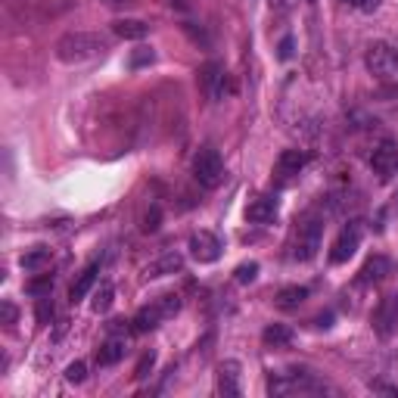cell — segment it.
I'll return each mask as SVG.
<instances>
[{"label": "cell", "mask_w": 398, "mask_h": 398, "mask_svg": "<svg viewBox=\"0 0 398 398\" xmlns=\"http://www.w3.org/2000/svg\"><path fill=\"white\" fill-rule=\"evenodd\" d=\"M50 290H53V277L50 274H44V277H37V280H31L28 283V293L37 295V299H41V295H50Z\"/></svg>", "instance_id": "24"}, {"label": "cell", "mask_w": 398, "mask_h": 398, "mask_svg": "<svg viewBox=\"0 0 398 398\" xmlns=\"http://www.w3.org/2000/svg\"><path fill=\"white\" fill-rule=\"evenodd\" d=\"M364 66L380 81H398V47L386 44V41L370 44L368 53H364Z\"/></svg>", "instance_id": "2"}, {"label": "cell", "mask_w": 398, "mask_h": 398, "mask_svg": "<svg viewBox=\"0 0 398 398\" xmlns=\"http://www.w3.org/2000/svg\"><path fill=\"white\" fill-rule=\"evenodd\" d=\"M97 271H100V264H88V268L78 274V280L72 283V293H69V295H72V302H81L84 295L90 293V286L97 283Z\"/></svg>", "instance_id": "18"}, {"label": "cell", "mask_w": 398, "mask_h": 398, "mask_svg": "<svg viewBox=\"0 0 398 398\" xmlns=\"http://www.w3.org/2000/svg\"><path fill=\"white\" fill-rule=\"evenodd\" d=\"M268 4H271V6H277V10H283V6H286V0H268Z\"/></svg>", "instance_id": "35"}, {"label": "cell", "mask_w": 398, "mask_h": 398, "mask_svg": "<svg viewBox=\"0 0 398 398\" xmlns=\"http://www.w3.org/2000/svg\"><path fill=\"white\" fill-rule=\"evenodd\" d=\"M190 255L197 259L199 264H212L221 259V240L209 230H199L190 237Z\"/></svg>", "instance_id": "11"}, {"label": "cell", "mask_w": 398, "mask_h": 398, "mask_svg": "<svg viewBox=\"0 0 398 398\" xmlns=\"http://www.w3.org/2000/svg\"><path fill=\"white\" fill-rule=\"evenodd\" d=\"M112 302H115V286L112 283H103L97 293H93V311H97V315H106V311L112 308Z\"/></svg>", "instance_id": "22"}, {"label": "cell", "mask_w": 398, "mask_h": 398, "mask_svg": "<svg viewBox=\"0 0 398 398\" xmlns=\"http://www.w3.org/2000/svg\"><path fill=\"white\" fill-rule=\"evenodd\" d=\"M361 233H364V224L361 221H352L349 228H342V233L333 240V246H330V262L333 264H342V262L352 259L358 243H361Z\"/></svg>", "instance_id": "6"}, {"label": "cell", "mask_w": 398, "mask_h": 398, "mask_svg": "<svg viewBox=\"0 0 398 398\" xmlns=\"http://www.w3.org/2000/svg\"><path fill=\"white\" fill-rule=\"evenodd\" d=\"M109 50L106 37L93 35V31H69V35H62L57 44H53V53H57L59 62H66V66H81V62H90L97 57H103Z\"/></svg>", "instance_id": "1"}, {"label": "cell", "mask_w": 398, "mask_h": 398, "mask_svg": "<svg viewBox=\"0 0 398 398\" xmlns=\"http://www.w3.org/2000/svg\"><path fill=\"white\" fill-rule=\"evenodd\" d=\"M293 57V37H283V44H280V59H290Z\"/></svg>", "instance_id": "32"}, {"label": "cell", "mask_w": 398, "mask_h": 398, "mask_svg": "<svg viewBox=\"0 0 398 398\" xmlns=\"http://www.w3.org/2000/svg\"><path fill=\"white\" fill-rule=\"evenodd\" d=\"M321 240H324V221L317 218H305L295 230V240H293V259L295 262H311L321 249Z\"/></svg>", "instance_id": "4"}, {"label": "cell", "mask_w": 398, "mask_h": 398, "mask_svg": "<svg viewBox=\"0 0 398 398\" xmlns=\"http://www.w3.org/2000/svg\"><path fill=\"white\" fill-rule=\"evenodd\" d=\"M16 317H19V311H16L13 302H0V321H4L6 327H13Z\"/></svg>", "instance_id": "30"}, {"label": "cell", "mask_w": 398, "mask_h": 398, "mask_svg": "<svg viewBox=\"0 0 398 398\" xmlns=\"http://www.w3.org/2000/svg\"><path fill=\"white\" fill-rule=\"evenodd\" d=\"M199 88L206 93V100H212V103H218V100L224 97V90H228V75H224L221 62L212 59L199 69Z\"/></svg>", "instance_id": "8"}, {"label": "cell", "mask_w": 398, "mask_h": 398, "mask_svg": "<svg viewBox=\"0 0 398 398\" xmlns=\"http://www.w3.org/2000/svg\"><path fill=\"white\" fill-rule=\"evenodd\" d=\"M262 339L268 342V346H274V349H280V346H290V342H293V330H290L286 324H271V327H264Z\"/></svg>", "instance_id": "20"}, {"label": "cell", "mask_w": 398, "mask_h": 398, "mask_svg": "<svg viewBox=\"0 0 398 398\" xmlns=\"http://www.w3.org/2000/svg\"><path fill=\"white\" fill-rule=\"evenodd\" d=\"M193 177H197L202 187H209V190H215V187L224 181V162H221L215 146H202V150L193 156Z\"/></svg>", "instance_id": "5"}, {"label": "cell", "mask_w": 398, "mask_h": 398, "mask_svg": "<svg viewBox=\"0 0 398 398\" xmlns=\"http://www.w3.org/2000/svg\"><path fill=\"white\" fill-rule=\"evenodd\" d=\"M377 6H380V0H364V4H361V10H364V13H373V10H377Z\"/></svg>", "instance_id": "34"}, {"label": "cell", "mask_w": 398, "mask_h": 398, "mask_svg": "<svg viewBox=\"0 0 398 398\" xmlns=\"http://www.w3.org/2000/svg\"><path fill=\"white\" fill-rule=\"evenodd\" d=\"M156 59V53L150 50V47H137L134 53H131V66L140 69V66H150V62Z\"/></svg>", "instance_id": "27"}, {"label": "cell", "mask_w": 398, "mask_h": 398, "mask_svg": "<svg viewBox=\"0 0 398 398\" xmlns=\"http://www.w3.org/2000/svg\"><path fill=\"white\" fill-rule=\"evenodd\" d=\"M47 262H50V249H31V252L22 255V268L25 271H41Z\"/></svg>", "instance_id": "23"}, {"label": "cell", "mask_w": 398, "mask_h": 398, "mask_svg": "<svg viewBox=\"0 0 398 398\" xmlns=\"http://www.w3.org/2000/svg\"><path fill=\"white\" fill-rule=\"evenodd\" d=\"M370 324H373V330H377V336H383V339L392 336V333L398 330V295H386V299H380Z\"/></svg>", "instance_id": "10"}, {"label": "cell", "mask_w": 398, "mask_h": 398, "mask_svg": "<svg viewBox=\"0 0 398 398\" xmlns=\"http://www.w3.org/2000/svg\"><path fill=\"white\" fill-rule=\"evenodd\" d=\"M389 212H395V215H398V193L392 197V206H389Z\"/></svg>", "instance_id": "36"}, {"label": "cell", "mask_w": 398, "mask_h": 398, "mask_svg": "<svg viewBox=\"0 0 398 398\" xmlns=\"http://www.w3.org/2000/svg\"><path fill=\"white\" fill-rule=\"evenodd\" d=\"M305 299H308L305 286H283V290L277 293V305L280 308H299Z\"/></svg>", "instance_id": "21"}, {"label": "cell", "mask_w": 398, "mask_h": 398, "mask_svg": "<svg viewBox=\"0 0 398 398\" xmlns=\"http://www.w3.org/2000/svg\"><path fill=\"white\" fill-rule=\"evenodd\" d=\"M84 377H88V364L84 361H75L66 368V380L69 383H84Z\"/></svg>", "instance_id": "26"}, {"label": "cell", "mask_w": 398, "mask_h": 398, "mask_svg": "<svg viewBox=\"0 0 398 398\" xmlns=\"http://www.w3.org/2000/svg\"><path fill=\"white\" fill-rule=\"evenodd\" d=\"M177 311H181V295H159V299L153 302V305H146V308H140L137 315H134V330L137 333H146V330H156L165 317H175Z\"/></svg>", "instance_id": "3"}, {"label": "cell", "mask_w": 398, "mask_h": 398, "mask_svg": "<svg viewBox=\"0 0 398 398\" xmlns=\"http://www.w3.org/2000/svg\"><path fill=\"white\" fill-rule=\"evenodd\" d=\"M103 6H109V10H122V6H131L134 0H100Z\"/></svg>", "instance_id": "33"}, {"label": "cell", "mask_w": 398, "mask_h": 398, "mask_svg": "<svg viewBox=\"0 0 398 398\" xmlns=\"http://www.w3.org/2000/svg\"><path fill=\"white\" fill-rule=\"evenodd\" d=\"M144 230H146V233L159 230V209H153V212H146V218H144Z\"/></svg>", "instance_id": "31"}, {"label": "cell", "mask_w": 398, "mask_h": 398, "mask_svg": "<svg viewBox=\"0 0 398 398\" xmlns=\"http://www.w3.org/2000/svg\"><path fill=\"white\" fill-rule=\"evenodd\" d=\"M342 4H352V6H358V10H361V4H364V0H342Z\"/></svg>", "instance_id": "37"}, {"label": "cell", "mask_w": 398, "mask_h": 398, "mask_svg": "<svg viewBox=\"0 0 398 398\" xmlns=\"http://www.w3.org/2000/svg\"><path fill=\"white\" fill-rule=\"evenodd\" d=\"M112 31L124 41H140V37L150 35V25L144 19H115L112 22Z\"/></svg>", "instance_id": "16"}, {"label": "cell", "mask_w": 398, "mask_h": 398, "mask_svg": "<svg viewBox=\"0 0 398 398\" xmlns=\"http://www.w3.org/2000/svg\"><path fill=\"white\" fill-rule=\"evenodd\" d=\"M184 268V255L181 252H165L159 255L156 262H150L144 268V277L146 280H159V277H168V274H177Z\"/></svg>", "instance_id": "12"}, {"label": "cell", "mask_w": 398, "mask_h": 398, "mask_svg": "<svg viewBox=\"0 0 398 398\" xmlns=\"http://www.w3.org/2000/svg\"><path fill=\"white\" fill-rule=\"evenodd\" d=\"M271 395H293V392H324V383L311 380L308 373H295V377H274L268 383Z\"/></svg>", "instance_id": "9"}, {"label": "cell", "mask_w": 398, "mask_h": 398, "mask_svg": "<svg viewBox=\"0 0 398 398\" xmlns=\"http://www.w3.org/2000/svg\"><path fill=\"white\" fill-rule=\"evenodd\" d=\"M370 168L380 175V181H389V177L398 171V144L395 140H380L370 153Z\"/></svg>", "instance_id": "7"}, {"label": "cell", "mask_w": 398, "mask_h": 398, "mask_svg": "<svg viewBox=\"0 0 398 398\" xmlns=\"http://www.w3.org/2000/svg\"><path fill=\"white\" fill-rule=\"evenodd\" d=\"M124 358V339H109L100 346L97 352V364H103V368H109V364H119Z\"/></svg>", "instance_id": "19"}, {"label": "cell", "mask_w": 398, "mask_h": 398, "mask_svg": "<svg viewBox=\"0 0 398 398\" xmlns=\"http://www.w3.org/2000/svg\"><path fill=\"white\" fill-rule=\"evenodd\" d=\"M305 162H308V156L302 150H283L280 153V159H277V171L283 177H293V175H299V171L305 168Z\"/></svg>", "instance_id": "17"}, {"label": "cell", "mask_w": 398, "mask_h": 398, "mask_svg": "<svg viewBox=\"0 0 398 398\" xmlns=\"http://www.w3.org/2000/svg\"><path fill=\"white\" fill-rule=\"evenodd\" d=\"M50 317H53V302L50 295H41L37 299V324H50Z\"/></svg>", "instance_id": "29"}, {"label": "cell", "mask_w": 398, "mask_h": 398, "mask_svg": "<svg viewBox=\"0 0 398 398\" xmlns=\"http://www.w3.org/2000/svg\"><path fill=\"white\" fill-rule=\"evenodd\" d=\"M255 274H259V264H255V262L240 264V268H237V283H252Z\"/></svg>", "instance_id": "28"}, {"label": "cell", "mask_w": 398, "mask_h": 398, "mask_svg": "<svg viewBox=\"0 0 398 398\" xmlns=\"http://www.w3.org/2000/svg\"><path fill=\"white\" fill-rule=\"evenodd\" d=\"M389 271H392V264H389L386 255H373V259L364 262V268H361V274H358V280L361 283H380Z\"/></svg>", "instance_id": "15"}, {"label": "cell", "mask_w": 398, "mask_h": 398, "mask_svg": "<svg viewBox=\"0 0 398 398\" xmlns=\"http://www.w3.org/2000/svg\"><path fill=\"white\" fill-rule=\"evenodd\" d=\"M308 4H315V0H308Z\"/></svg>", "instance_id": "38"}, {"label": "cell", "mask_w": 398, "mask_h": 398, "mask_svg": "<svg viewBox=\"0 0 398 398\" xmlns=\"http://www.w3.org/2000/svg\"><path fill=\"white\" fill-rule=\"evenodd\" d=\"M153 364H156V355H153V352H144V358H140V361H137V368H134V380H137V383H140V380H146V377H150Z\"/></svg>", "instance_id": "25"}, {"label": "cell", "mask_w": 398, "mask_h": 398, "mask_svg": "<svg viewBox=\"0 0 398 398\" xmlns=\"http://www.w3.org/2000/svg\"><path fill=\"white\" fill-rule=\"evenodd\" d=\"M274 215H277V199L274 197H259V199L249 202V209H246V218L255 224L274 221Z\"/></svg>", "instance_id": "14"}, {"label": "cell", "mask_w": 398, "mask_h": 398, "mask_svg": "<svg viewBox=\"0 0 398 398\" xmlns=\"http://www.w3.org/2000/svg\"><path fill=\"white\" fill-rule=\"evenodd\" d=\"M218 392L224 398L240 395V364L237 361H224L218 368Z\"/></svg>", "instance_id": "13"}]
</instances>
